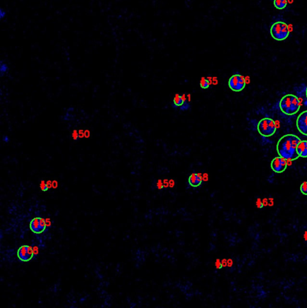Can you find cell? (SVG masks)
I'll return each mask as SVG.
<instances>
[{"mask_svg":"<svg viewBox=\"0 0 307 308\" xmlns=\"http://www.w3.org/2000/svg\"><path fill=\"white\" fill-rule=\"evenodd\" d=\"M301 141L299 137L294 134H286L278 140L276 150L279 156L289 161H295L299 158L296 148Z\"/></svg>","mask_w":307,"mask_h":308,"instance_id":"6da1fadb","label":"cell"},{"mask_svg":"<svg viewBox=\"0 0 307 308\" xmlns=\"http://www.w3.org/2000/svg\"><path fill=\"white\" fill-rule=\"evenodd\" d=\"M279 108L285 115H293L299 111L301 101L296 95L288 94L281 98L279 102Z\"/></svg>","mask_w":307,"mask_h":308,"instance_id":"7a4b0ae2","label":"cell"},{"mask_svg":"<svg viewBox=\"0 0 307 308\" xmlns=\"http://www.w3.org/2000/svg\"><path fill=\"white\" fill-rule=\"evenodd\" d=\"M272 38L278 41H282L288 38L290 35V28L288 24L282 21L275 22L270 29Z\"/></svg>","mask_w":307,"mask_h":308,"instance_id":"3957f363","label":"cell"},{"mask_svg":"<svg viewBox=\"0 0 307 308\" xmlns=\"http://www.w3.org/2000/svg\"><path fill=\"white\" fill-rule=\"evenodd\" d=\"M277 125L275 120L269 117H265L260 120L257 125V130L260 135L269 137L272 136L276 131Z\"/></svg>","mask_w":307,"mask_h":308,"instance_id":"277c9868","label":"cell"},{"mask_svg":"<svg viewBox=\"0 0 307 308\" xmlns=\"http://www.w3.org/2000/svg\"><path fill=\"white\" fill-rule=\"evenodd\" d=\"M246 79L243 75L235 74L230 78L228 80V87L231 90L235 92L242 91L246 87Z\"/></svg>","mask_w":307,"mask_h":308,"instance_id":"5b68a950","label":"cell"},{"mask_svg":"<svg viewBox=\"0 0 307 308\" xmlns=\"http://www.w3.org/2000/svg\"><path fill=\"white\" fill-rule=\"evenodd\" d=\"M287 161L288 160L280 156L274 158L270 165L272 170L277 173L284 172L287 167Z\"/></svg>","mask_w":307,"mask_h":308,"instance_id":"8992f818","label":"cell"},{"mask_svg":"<svg viewBox=\"0 0 307 308\" xmlns=\"http://www.w3.org/2000/svg\"><path fill=\"white\" fill-rule=\"evenodd\" d=\"M296 126L298 131L307 136V110L302 112L296 120Z\"/></svg>","mask_w":307,"mask_h":308,"instance_id":"52a82bcc","label":"cell"},{"mask_svg":"<svg viewBox=\"0 0 307 308\" xmlns=\"http://www.w3.org/2000/svg\"><path fill=\"white\" fill-rule=\"evenodd\" d=\"M202 182V176L197 173H192L188 178L189 184L193 188L199 187Z\"/></svg>","mask_w":307,"mask_h":308,"instance_id":"ba28073f","label":"cell"},{"mask_svg":"<svg viewBox=\"0 0 307 308\" xmlns=\"http://www.w3.org/2000/svg\"><path fill=\"white\" fill-rule=\"evenodd\" d=\"M296 151L299 157L307 158V140H301L297 146Z\"/></svg>","mask_w":307,"mask_h":308,"instance_id":"9c48e42d","label":"cell"},{"mask_svg":"<svg viewBox=\"0 0 307 308\" xmlns=\"http://www.w3.org/2000/svg\"><path fill=\"white\" fill-rule=\"evenodd\" d=\"M186 100V99L185 98L184 95H180L177 94L174 98V101H173V103H172L173 108L176 109L178 107H180L183 104V103L185 102Z\"/></svg>","mask_w":307,"mask_h":308,"instance_id":"30bf717a","label":"cell"},{"mask_svg":"<svg viewBox=\"0 0 307 308\" xmlns=\"http://www.w3.org/2000/svg\"><path fill=\"white\" fill-rule=\"evenodd\" d=\"M27 247L28 246H23L21 247L18 252V258L23 261H27Z\"/></svg>","mask_w":307,"mask_h":308,"instance_id":"8fae6325","label":"cell"},{"mask_svg":"<svg viewBox=\"0 0 307 308\" xmlns=\"http://www.w3.org/2000/svg\"><path fill=\"white\" fill-rule=\"evenodd\" d=\"M30 228L32 231L35 233H39L41 232L39 226V218H35L32 220L30 223Z\"/></svg>","mask_w":307,"mask_h":308,"instance_id":"7c38bea8","label":"cell"},{"mask_svg":"<svg viewBox=\"0 0 307 308\" xmlns=\"http://www.w3.org/2000/svg\"><path fill=\"white\" fill-rule=\"evenodd\" d=\"M273 5L276 9L283 10L287 5V0H273Z\"/></svg>","mask_w":307,"mask_h":308,"instance_id":"4fadbf2b","label":"cell"},{"mask_svg":"<svg viewBox=\"0 0 307 308\" xmlns=\"http://www.w3.org/2000/svg\"><path fill=\"white\" fill-rule=\"evenodd\" d=\"M200 86L203 89H207L210 87V82L209 81L205 78H202L201 81H200Z\"/></svg>","mask_w":307,"mask_h":308,"instance_id":"5bb4252c","label":"cell"},{"mask_svg":"<svg viewBox=\"0 0 307 308\" xmlns=\"http://www.w3.org/2000/svg\"><path fill=\"white\" fill-rule=\"evenodd\" d=\"M8 66L7 65L4 63H2L1 62V65H0V73H1V76L2 77L8 71Z\"/></svg>","mask_w":307,"mask_h":308,"instance_id":"9a60e30c","label":"cell"},{"mask_svg":"<svg viewBox=\"0 0 307 308\" xmlns=\"http://www.w3.org/2000/svg\"><path fill=\"white\" fill-rule=\"evenodd\" d=\"M300 190L301 192L303 194L307 196V181L304 182L300 187Z\"/></svg>","mask_w":307,"mask_h":308,"instance_id":"2e32d148","label":"cell"},{"mask_svg":"<svg viewBox=\"0 0 307 308\" xmlns=\"http://www.w3.org/2000/svg\"><path fill=\"white\" fill-rule=\"evenodd\" d=\"M33 250L32 249V248L30 246H28V247H27V261H29L30 260L33 256Z\"/></svg>","mask_w":307,"mask_h":308,"instance_id":"e0dca14e","label":"cell"},{"mask_svg":"<svg viewBox=\"0 0 307 308\" xmlns=\"http://www.w3.org/2000/svg\"><path fill=\"white\" fill-rule=\"evenodd\" d=\"M191 107V105L189 104V103L187 102V100L185 101V102L183 103V104L180 107V110L181 111H186V110H188Z\"/></svg>","mask_w":307,"mask_h":308,"instance_id":"ac0fdd59","label":"cell"},{"mask_svg":"<svg viewBox=\"0 0 307 308\" xmlns=\"http://www.w3.org/2000/svg\"><path fill=\"white\" fill-rule=\"evenodd\" d=\"M39 226H40V229L41 232L44 231L46 228L45 222L43 219H42L41 218H39Z\"/></svg>","mask_w":307,"mask_h":308,"instance_id":"d6986e66","label":"cell"},{"mask_svg":"<svg viewBox=\"0 0 307 308\" xmlns=\"http://www.w3.org/2000/svg\"><path fill=\"white\" fill-rule=\"evenodd\" d=\"M256 205L258 208H262L264 206L263 202L260 199H258L256 202Z\"/></svg>","mask_w":307,"mask_h":308,"instance_id":"ffe728a7","label":"cell"},{"mask_svg":"<svg viewBox=\"0 0 307 308\" xmlns=\"http://www.w3.org/2000/svg\"><path fill=\"white\" fill-rule=\"evenodd\" d=\"M216 266L217 269H221L222 268V267H223V265H222V264L221 263V261H220L219 259H218V260L216 261Z\"/></svg>","mask_w":307,"mask_h":308,"instance_id":"44dd1931","label":"cell"},{"mask_svg":"<svg viewBox=\"0 0 307 308\" xmlns=\"http://www.w3.org/2000/svg\"><path fill=\"white\" fill-rule=\"evenodd\" d=\"M41 189L43 191H46L48 190V186L46 184H45L43 182H42L41 184Z\"/></svg>","mask_w":307,"mask_h":308,"instance_id":"7402d4cb","label":"cell"},{"mask_svg":"<svg viewBox=\"0 0 307 308\" xmlns=\"http://www.w3.org/2000/svg\"><path fill=\"white\" fill-rule=\"evenodd\" d=\"M3 140H4V142H6V143H7V142H8V140H9V139H8V137H4V138H3Z\"/></svg>","mask_w":307,"mask_h":308,"instance_id":"603a6c76","label":"cell"},{"mask_svg":"<svg viewBox=\"0 0 307 308\" xmlns=\"http://www.w3.org/2000/svg\"><path fill=\"white\" fill-rule=\"evenodd\" d=\"M304 237H305V239H306V240H307V232H306V233H305V236H304Z\"/></svg>","mask_w":307,"mask_h":308,"instance_id":"cb8c5ba5","label":"cell"},{"mask_svg":"<svg viewBox=\"0 0 307 308\" xmlns=\"http://www.w3.org/2000/svg\"><path fill=\"white\" fill-rule=\"evenodd\" d=\"M306 96H307V90H306Z\"/></svg>","mask_w":307,"mask_h":308,"instance_id":"d4e9b609","label":"cell"}]
</instances>
